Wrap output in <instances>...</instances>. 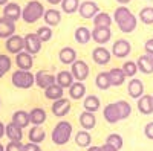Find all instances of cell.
<instances>
[{"label": "cell", "mask_w": 153, "mask_h": 151, "mask_svg": "<svg viewBox=\"0 0 153 151\" xmlns=\"http://www.w3.org/2000/svg\"><path fill=\"white\" fill-rule=\"evenodd\" d=\"M136 24H138V20H136V17L132 14L127 20H124L123 23H120L118 28H120V31L124 32V34H130V32H133V31L136 29Z\"/></svg>", "instance_id": "d590c367"}, {"label": "cell", "mask_w": 153, "mask_h": 151, "mask_svg": "<svg viewBox=\"0 0 153 151\" xmlns=\"http://www.w3.org/2000/svg\"><path fill=\"white\" fill-rule=\"evenodd\" d=\"M5 151H23V144L22 142H9L5 147Z\"/></svg>", "instance_id": "f6af8a7d"}, {"label": "cell", "mask_w": 153, "mask_h": 151, "mask_svg": "<svg viewBox=\"0 0 153 151\" xmlns=\"http://www.w3.org/2000/svg\"><path fill=\"white\" fill-rule=\"evenodd\" d=\"M23 40H25V52H28V54H31V55H35V54H38L42 50V41H40V38L37 37V34L34 32H31V34H26L23 37Z\"/></svg>", "instance_id": "5b68a950"}, {"label": "cell", "mask_w": 153, "mask_h": 151, "mask_svg": "<svg viewBox=\"0 0 153 151\" xmlns=\"http://www.w3.org/2000/svg\"><path fill=\"white\" fill-rule=\"evenodd\" d=\"M117 2H118V3H121L123 6H126L127 3H129V2H132V0H117Z\"/></svg>", "instance_id": "f5cc1de1"}, {"label": "cell", "mask_w": 153, "mask_h": 151, "mask_svg": "<svg viewBox=\"0 0 153 151\" xmlns=\"http://www.w3.org/2000/svg\"><path fill=\"white\" fill-rule=\"evenodd\" d=\"M61 9L66 14H74V12H78L80 8V0H61Z\"/></svg>", "instance_id": "74e56055"}, {"label": "cell", "mask_w": 153, "mask_h": 151, "mask_svg": "<svg viewBox=\"0 0 153 151\" xmlns=\"http://www.w3.org/2000/svg\"><path fill=\"white\" fill-rule=\"evenodd\" d=\"M11 82L14 87H17V89L26 90V89H31L32 85H35V77L29 70H20L19 69L16 72H12Z\"/></svg>", "instance_id": "3957f363"}, {"label": "cell", "mask_w": 153, "mask_h": 151, "mask_svg": "<svg viewBox=\"0 0 153 151\" xmlns=\"http://www.w3.org/2000/svg\"><path fill=\"white\" fill-rule=\"evenodd\" d=\"M6 3H9V0H0V6H5Z\"/></svg>", "instance_id": "db71d44e"}, {"label": "cell", "mask_w": 153, "mask_h": 151, "mask_svg": "<svg viewBox=\"0 0 153 151\" xmlns=\"http://www.w3.org/2000/svg\"><path fill=\"white\" fill-rule=\"evenodd\" d=\"M132 15V12H130V9L127 8V6H118L117 9H115V12H113V20H115V23L117 24H120V23H123L124 20H127Z\"/></svg>", "instance_id": "e575fe53"}, {"label": "cell", "mask_w": 153, "mask_h": 151, "mask_svg": "<svg viewBox=\"0 0 153 151\" xmlns=\"http://www.w3.org/2000/svg\"><path fill=\"white\" fill-rule=\"evenodd\" d=\"M106 144H107V145H112L113 148H117V150L120 151V150L123 148V145H124V139H123L118 133H112V134L107 136Z\"/></svg>", "instance_id": "60d3db41"}, {"label": "cell", "mask_w": 153, "mask_h": 151, "mask_svg": "<svg viewBox=\"0 0 153 151\" xmlns=\"http://www.w3.org/2000/svg\"><path fill=\"white\" fill-rule=\"evenodd\" d=\"M121 69H123V72L126 73V78H135V75L138 73L136 61H126Z\"/></svg>", "instance_id": "ab89813d"}, {"label": "cell", "mask_w": 153, "mask_h": 151, "mask_svg": "<svg viewBox=\"0 0 153 151\" xmlns=\"http://www.w3.org/2000/svg\"><path fill=\"white\" fill-rule=\"evenodd\" d=\"M92 58H94V61L97 63L98 66H106L112 60V52L109 49L103 47V46H98V47H95L92 50Z\"/></svg>", "instance_id": "30bf717a"}, {"label": "cell", "mask_w": 153, "mask_h": 151, "mask_svg": "<svg viewBox=\"0 0 153 151\" xmlns=\"http://www.w3.org/2000/svg\"><path fill=\"white\" fill-rule=\"evenodd\" d=\"M43 15H45V6L38 0H31L25 5V8H22V20L28 24L38 21Z\"/></svg>", "instance_id": "6da1fadb"}, {"label": "cell", "mask_w": 153, "mask_h": 151, "mask_svg": "<svg viewBox=\"0 0 153 151\" xmlns=\"http://www.w3.org/2000/svg\"><path fill=\"white\" fill-rule=\"evenodd\" d=\"M23 151H42V150H40V145H38V144L28 142V144L23 145Z\"/></svg>", "instance_id": "7dc6e473"}, {"label": "cell", "mask_w": 153, "mask_h": 151, "mask_svg": "<svg viewBox=\"0 0 153 151\" xmlns=\"http://www.w3.org/2000/svg\"><path fill=\"white\" fill-rule=\"evenodd\" d=\"M28 137H29V142L32 144H42L46 139V131L42 127H32L28 133Z\"/></svg>", "instance_id": "836d02e7"}, {"label": "cell", "mask_w": 153, "mask_h": 151, "mask_svg": "<svg viewBox=\"0 0 153 151\" xmlns=\"http://www.w3.org/2000/svg\"><path fill=\"white\" fill-rule=\"evenodd\" d=\"M16 64L20 70H31L34 66V55L23 50V52L16 55Z\"/></svg>", "instance_id": "5bb4252c"}, {"label": "cell", "mask_w": 153, "mask_h": 151, "mask_svg": "<svg viewBox=\"0 0 153 151\" xmlns=\"http://www.w3.org/2000/svg\"><path fill=\"white\" fill-rule=\"evenodd\" d=\"M139 20L144 24H153V6H146L139 11Z\"/></svg>", "instance_id": "b9f144b4"}, {"label": "cell", "mask_w": 153, "mask_h": 151, "mask_svg": "<svg viewBox=\"0 0 153 151\" xmlns=\"http://www.w3.org/2000/svg\"><path fill=\"white\" fill-rule=\"evenodd\" d=\"M101 151H118L117 148H113L112 145H107V144H104L103 147H101Z\"/></svg>", "instance_id": "681fc988"}, {"label": "cell", "mask_w": 153, "mask_h": 151, "mask_svg": "<svg viewBox=\"0 0 153 151\" xmlns=\"http://www.w3.org/2000/svg\"><path fill=\"white\" fill-rule=\"evenodd\" d=\"M46 2H48V0H46Z\"/></svg>", "instance_id": "680465c9"}, {"label": "cell", "mask_w": 153, "mask_h": 151, "mask_svg": "<svg viewBox=\"0 0 153 151\" xmlns=\"http://www.w3.org/2000/svg\"><path fill=\"white\" fill-rule=\"evenodd\" d=\"M80 125H81V128L89 131V130H92L95 128V125H97V118H95V113H89V111H83L81 115H80Z\"/></svg>", "instance_id": "484cf974"}, {"label": "cell", "mask_w": 153, "mask_h": 151, "mask_svg": "<svg viewBox=\"0 0 153 151\" xmlns=\"http://www.w3.org/2000/svg\"><path fill=\"white\" fill-rule=\"evenodd\" d=\"M16 34V23L5 17H0V38L8 40Z\"/></svg>", "instance_id": "e0dca14e"}, {"label": "cell", "mask_w": 153, "mask_h": 151, "mask_svg": "<svg viewBox=\"0 0 153 151\" xmlns=\"http://www.w3.org/2000/svg\"><path fill=\"white\" fill-rule=\"evenodd\" d=\"M110 52H112L113 57H117V58H126V57H129V54L132 52V44L126 38H120V40H117L113 43Z\"/></svg>", "instance_id": "8992f818"}, {"label": "cell", "mask_w": 153, "mask_h": 151, "mask_svg": "<svg viewBox=\"0 0 153 151\" xmlns=\"http://www.w3.org/2000/svg\"><path fill=\"white\" fill-rule=\"evenodd\" d=\"M72 136V124L69 121H60L51 134V139L55 145H66Z\"/></svg>", "instance_id": "7a4b0ae2"}, {"label": "cell", "mask_w": 153, "mask_h": 151, "mask_svg": "<svg viewBox=\"0 0 153 151\" xmlns=\"http://www.w3.org/2000/svg\"><path fill=\"white\" fill-rule=\"evenodd\" d=\"M74 37H75V41L78 44H87L92 40V31L86 26H78L75 29Z\"/></svg>", "instance_id": "d4e9b609"}, {"label": "cell", "mask_w": 153, "mask_h": 151, "mask_svg": "<svg viewBox=\"0 0 153 151\" xmlns=\"http://www.w3.org/2000/svg\"><path fill=\"white\" fill-rule=\"evenodd\" d=\"M12 124H16L17 127H20L22 130L25 127H28V125L31 124L29 122V113L28 111H25V110H17L14 111V115H12Z\"/></svg>", "instance_id": "f1b7e54d"}, {"label": "cell", "mask_w": 153, "mask_h": 151, "mask_svg": "<svg viewBox=\"0 0 153 151\" xmlns=\"http://www.w3.org/2000/svg\"><path fill=\"white\" fill-rule=\"evenodd\" d=\"M69 96L74 101H78L86 96V84L80 81H74V84L69 87Z\"/></svg>", "instance_id": "83f0119b"}, {"label": "cell", "mask_w": 153, "mask_h": 151, "mask_svg": "<svg viewBox=\"0 0 153 151\" xmlns=\"http://www.w3.org/2000/svg\"><path fill=\"white\" fill-rule=\"evenodd\" d=\"M95 85L100 90H109L110 89V80H109V73L107 72H100L95 78Z\"/></svg>", "instance_id": "8d00e7d4"}, {"label": "cell", "mask_w": 153, "mask_h": 151, "mask_svg": "<svg viewBox=\"0 0 153 151\" xmlns=\"http://www.w3.org/2000/svg\"><path fill=\"white\" fill-rule=\"evenodd\" d=\"M110 38H112L110 28H94V31H92V40L97 44L103 46V44L109 43Z\"/></svg>", "instance_id": "4fadbf2b"}, {"label": "cell", "mask_w": 153, "mask_h": 151, "mask_svg": "<svg viewBox=\"0 0 153 151\" xmlns=\"http://www.w3.org/2000/svg\"><path fill=\"white\" fill-rule=\"evenodd\" d=\"M138 110L141 115H152L153 113V95H143L138 99Z\"/></svg>", "instance_id": "ac0fdd59"}, {"label": "cell", "mask_w": 153, "mask_h": 151, "mask_svg": "<svg viewBox=\"0 0 153 151\" xmlns=\"http://www.w3.org/2000/svg\"><path fill=\"white\" fill-rule=\"evenodd\" d=\"M144 134H146L147 139L153 141V121L149 122V124H146V127H144Z\"/></svg>", "instance_id": "bcb514c9"}, {"label": "cell", "mask_w": 153, "mask_h": 151, "mask_svg": "<svg viewBox=\"0 0 153 151\" xmlns=\"http://www.w3.org/2000/svg\"><path fill=\"white\" fill-rule=\"evenodd\" d=\"M127 92H129L130 98L133 99H139L144 95V82L138 78H132L129 85H127Z\"/></svg>", "instance_id": "2e32d148"}, {"label": "cell", "mask_w": 153, "mask_h": 151, "mask_svg": "<svg viewBox=\"0 0 153 151\" xmlns=\"http://www.w3.org/2000/svg\"><path fill=\"white\" fill-rule=\"evenodd\" d=\"M5 136H8L9 142H22V139H23V130L20 127H17L16 124L9 122L8 125H5Z\"/></svg>", "instance_id": "d6986e66"}, {"label": "cell", "mask_w": 153, "mask_h": 151, "mask_svg": "<svg viewBox=\"0 0 153 151\" xmlns=\"http://www.w3.org/2000/svg\"><path fill=\"white\" fill-rule=\"evenodd\" d=\"M87 151H101V147H97V145H91L87 148Z\"/></svg>", "instance_id": "816d5d0a"}, {"label": "cell", "mask_w": 153, "mask_h": 151, "mask_svg": "<svg viewBox=\"0 0 153 151\" xmlns=\"http://www.w3.org/2000/svg\"><path fill=\"white\" fill-rule=\"evenodd\" d=\"M83 107H84V111H89V113H95L101 108V101L98 96L95 95H87L84 96V102H83Z\"/></svg>", "instance_id": "4316f807"}, {"label": "cell", "mask_w": 153, "mask_h": 151, "mask_svg": "<svg viewBox=\"0 0 153 151\" xmlns=\"http://www.w3.org/2000/svg\"><path fill=\"white\" fill-rule=\"evenodd\" d=\"M63 90H65V89H61V87L55 82L54 85L48 87V89L45 90V96L48 99H51V101H58V99H61L63 96H65V92H63Z\"/></svg>", "instance_id": "d6a6232c"}, {"label": "cell", "mask_w": 153, "mask_h": 151, "mask_svg": "<svg viewBox=\"0 0 153 151\" xmlns=\"http://www.w3.org/2000/svg\"><path fill=\"white\" fill-rule=\"evenodd\" d=\"M45 23H46V26L49 28H52V26H58L60 21H61V12L55 8H49L45 11Z\"/></svg>", "instance_id": "ffe728a7"}, {"label": "cell", "mask_w": 153, "mask_h": 151, "mask_svg": "<svg viewBox=\"0 0 153 151\" xmlns=\"http://www.w3.org/2000/svg\"><path fill=\"white\" fill-rule=\"evenodd\" d=\"M75 144L78 145L80 148H89L92 144V136L89 131L86 130H80L78 133L75 134Z\"/></svg>", "instance_id": "1f68e13d"}, {"label": "cell", "mask_w": 153, "mask_h": 151, "mask_svg": "<svg viewBox=\"0 0 153 151\" xmlns=\"http://www.w3.org/2000/svg\"><path fill=\"white\" fill-rule=\"evenodd\" d=\"M103 116H104V119H106L109 124H117V122L121 121L120 110H118V107H117V104H115V102H110V104H107V105L104 107Z\"/></svg>", "instance_id": "9a60e30c"}, {"label": "cell", "mask_w": 153, "mask_h": 151, "mask_svg": "<svg viewBox=\"0 0 153 151\" xmlns=\"http://www.w3.org/2000/svg\"><path fill=\"white\" fill-rule=\"evenodd\" d=\"M5 47H6V50L9 54H14V55L23 52V50H25V40H23V37L14 34L12 37H9V38L6 40Z\"/></svg>", "instance_id": "9c48e42d"}, {"label": "cell", "mask_w": 153, "mask_h": 151, "mask_svg": "<svg viewBox=\"0 0 153 151\" xmlns=\"http://www.w3.org/2000/svg\"><path fill=\"white\" fill-rule=\"evenodd\" d=\"M117 107H118V110H120V116H121V121H124V119H127L130 115H132V107H130V104L127 102V101H124V99H121V101H117Z\"/></svg>", "instance_id": "f35d334b"}, {"label": "cell", "mask_w": 153, "mask_h": 151, "mask_svg": "<svg viewBox=\"0 0 153 151\" xmlns=\"http://www.w3.org/2000/svg\"><path fill=\"white\" fill-rule=\"evenodd\" d=\"M100 12V6L97 5V2H94V0H84V2L80 3V8H78V14L89 20V18H94L97 14Z\"/></svg>", "instance_id": "52a82bcc"}, {"label": "cell", "mask_w": 153, "mask_h": 151, "mask_svg": "<svg viewBox=\"0 0 153 151\" xmlns=\"http://www.w3.org/2000/svg\"><path fill=\"white\" fill-rule=\"evenodd\" d=\"M46 111L40 107H35L29 111V122L34 125V127H42V125L46 122Z\"/></svg>", "instance_id": "7402d4cb"}, {"label": "cell", "mask_w": 153, "mask_h": 151, "mask_svg": "<svg viewBox=\"0 0 153 151\" xmlns=\"http://www.w3.org/2000/svg\"><path fill=\"white\" fill-rule=\"evenodd\" d=\"M144 50H146V54L153 57V38H149L144 44Z\"/></svg>", "instance_id": "c3c4849f"}, {"label": "cell", "mask_w": 153, "mask_h": 151, "mask_svg": "<svg viewBox=\"0 0 153 151\" xmlns=\"http://www.w3.org/2000/svg\"><path fill=\"white\" fill-rule=\"evenodd\" d=\"M0 151H5V147H3L2 144H0Z\"/></svg>", "instance_id": "11a10c76"}, {"label": "cell", "mask_w": 153, "mask_h": 151, "mask_svg": "<svg viewBox=\"0 0 153 151\" xmlns=\"http://www.w3.org/2000/svg\"><path fill=\"white\" fill-rule=\"evenodd\" d=\"M52 113H54V116L57 118H65L66 115H69V111H71V101L66 99V98H61L58 101H54L52 102Z\"/></svg>", "instance_id": "8fae6325"}, {"label": "cell", "mask_w": 153, "mask_h": 151, "mask_svg": "<svg viewBox=\"0 0 153 151\" xmlns=\"http://www.w3.org/2000/svg\"><path fill=\"white\" fill-rule=\"evenodd\" d=\"M5 18L11 20V21H17L19 18H22V8L19 3H14V2H9L3 6V15Z\"/></svg>", "instance_id": "7c38bea8"}, {"label": "cell", "mask_w": 153, "mask_h": 151, "mask_svg": "<svg viewBox=\"0 0 153 151\" xmlns=\"http://www.w3.org/2000/svg\"><path fill=\"white\" fill-rule=\"evenodd\" d=\"M3 136H5V124L0 121V139H2Z\"/></svg>", "instance_id": "f907efd6"}, {"label": "cell", "mask_w": 153, "mask_h": 151, "mask_svg": "<svg viewBox=\"0 0 153 151\" xmlns=\"http://www.w3.org/2000/svg\"><path fill=\"white\" fill-rule=\"evenodd\" d=\"M57 84L61 87V89H69V87L74 84V77H72V73L69 70H61L57 73Z\"/></svg>", "instance_id": "4dcf8cb0"}, {"label": "cell", "mask_w": 153, "mask_h": 151, "mask_svg": "<svg viewBox=\"0 0 153 151\" xmlns=\"http://www.w3.org/2000/svg\"><path fill=\"white\" fill-rule=\"evenodd\" d=\"M12 67V61L8 55H3V54H0V73L5 77V73H8Z\"/></svg>", "instance_id": "ee69618b"}, {"label": "cell", "mask_w": 153, "mask_h": 151, "mask_svg": "<svg viewBox=\"0 0 153 151\" xmlns=\"http://www.w3.org/2000/svg\"><path fill=\"white\" fill-rule=\"evenodd\" d=\"M0 105H2V99H0Z\"/></svg>", "instance_id": "6f0895ef"}, {"label": "cell", "mask_w": 153, "mask_h": 151, "mask_svg": "<svg viewBox=\"0 0 153 151\" xmlns=\"http://www.w3.org/2000/svg\"><path fill=\"white\" fill-rule=\"evenodd\" d=\"M37 37L40 38V41L42 43H46V41H49L51 38H52V28H49V26H40L37 29Z\"/></svg>", "instance_id": "7bdbcfd3"}, {"label": "cell", "mask_w": 153, "mask_h": 151, "mask_svg": "<svg viewBox=\"0 0 153 151\" xmlns=\"http://www.w3.org/2000/svg\"><path fill=\"white\" fill-rule=\"evenodd\" d=\"M34 77H35V85L40 87V89H43V90H46L48 87L54 85V84L57 82L55 75L49 73V72H46V70H38Z\"/></svg>", "instance_id": "ba28073f"}, {"label": "cell", "mask_w": 153, "mask_h": 151, "mask_svg": "<svg viewBox=\"0 0 153 151\" xmlns=\"http://www.w3.org/2000/svg\"><path fill=\"white\" fill-rule=\"evenodd\" d=\"M107 73H109L110 85H113V87H120V85L124 84V81H126V73L123 72L121 67H113V69H110Z\"/></svg>", "instance_id": "cb8c5ba5"}, {"label": "cell", "mask_w": 153, "mask_h": 151, "mask_svg": "<svg viewBox=\"0 0 153 151\" xmlns=\"http://www.w3.org/2000/svg\"><path fill=\"white\" fill-rule=\"evenodd\" d=\"M112 21H113V18L110 17V14L100 11L98 14L94 17V28H110Z\"/></svg>", "instance_id": "f546056e"}, {"label": "cell", "mask_w": 153, "mask_h": 151, "mask_svg": "<svg viewBox=\"0 0 153 151\" xmlns=\"http://www.w3.org/2000/svg\"><path fill=\"white\" fill-rule=\"evenodd\" d=\"M136 66H138V72H143L146 75L153 73V57L144 54L136 60Z\"/></svg>", "instance_id": "44dd1931"}, {"label": "cell", "mask_w": 153, "mask_h": 151, "mask_svg": "<svg viewBox=\"0 0 153 151\" xmlns=\"http://www.w3.org/2000/svg\"><path fill=\"white\" fill-rule=\"evenodd\" d=\"M2 78H3V75H2V73H0V80H2Z\"/></svg>", "instance_id": "9f6ffc18"}, {"label": "cell", "mask_w": 153, "mask_h": 151, "mask_svg": "<svg viewBox=\"0 0 153 151\" xmlns=\"http://www.w3.org/2000/svg\"><path fill=\"white\" fill-rule=\"evenodd\" d=\"M89 66H87V63L83 61V60H76L74 64L71 66V73H72V77L74 80L76 81H80V82H84L89 77Z\"/></svg>", "instance_id": "277c9868"}, {"label": "cell", "mask_w": 153, "mask_h": 151, "mask_svg": "<svg viewBox=\"0 0 153 151\" xmlns=\"http://www.w3.org/2000/svg\"><path fill=\"white\" fill-rule=\"evenodd\" d=\"M58 58H60V61L63 63V64H71L72 66L76 61V50L74 47H69V46L61 47L60 52H58Z\"/></svg>", "instance_id": "603a6c76"}]
</instances>
